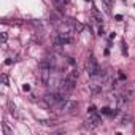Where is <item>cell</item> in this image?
Here are the masks:
<instances>
[{"label":"cell","instance_id":"cell-20","mask_svg":"<svg viewBox=\"0 0 135 135\" xmlns=\"http://www.w3.org/2000/svg\"><path fill=\"white\" fill-rule=\"evenodd\" d=\"M5 64H7V65H11V64H13V60H11V59H7V60H5Z\"/></svg>","mask_w":135,"mask_h":135},{"label":"cell","instance_id":"cell-4","mask_svg":"<svg viewBox=\"0 0 135 135\" xmlns=\"http://www.w3.org/2000/svg\"><path fill=\"white\" fill-rule=\"evenodd\" d=\"M49 19H51V22H52L54 26H60V22H62V16H60V13H57V11H51Z\"/></svg>","mask_w":135,"mask_h":135},{"label":"cell","instance_id":"cell-16","mask_svg":"<svg viewBox=\"0 0 135 135\" xmlns=\"http://www.w3.org/2000/svg\"><path fill=\"white\" fill-rule=\"evenodd\" d=\"M95 111H97V110H95V107H94V105H91V107L88 108V113H95Z\"/></svg>","mask_w":135,"mask_h":135},{"label":"cell","instance_id":"cell-6","mask_svg":"<svg viewBox=\"0 0 135 135\" xmlns=\"http://www.w3.org/2000/svg\"><path fill=\"white\" fill-rule=\"evenodd\" d=\"M88 119H89V121H91L95 127L102 124V119H100V116H99L97 113H89V118H88Z\"/></svg>","mask_w":135,"mask_h":135},{"label":"cell","instance_id":"cell-13","mask_svg":"<svg viewBox=\"0 0 135 135\" xmlns=\"http://www.w3.org/2000/svg\"><path fill=\"white\" fill-rule=\"evenodd\" d=\"M7 38H8V35H7V32H3L2 33V45L5 46V43H7Z\"/></svg>","mask_w":135,"mask_h":135},{"label":"cell","instance_id":"cell-9","mask_svg":"<svg viewBox=\"0 0 135 135\" xmlns=\"http://www.w3.org/2000/svg\"><path fill=\"white\" fill-rule=\"evenodd\" d=\"M100 113H102V114H110V116H111V113H113V111H111L108 107H103V108L100 110Z\"/></svg>","mask_w":135,"mask_h":135},{"label":"cell","instance_id":"cell-14","mask_svg":"<svg viewBox=\"0 0 135 135\" xmlns=\"http://www.w3.org/2000/svg\"><path fill=\"white\" fill-rule=\"evenodd\" d=\"M3 130H5V135H10V133H11V130L8 129V126H7V122H3Z\"/></svg>","mask_w":135,"mask_h":135},{"label":"cell","instance_id":"cell-11","mask_svg":"<svg viewBox=\"0 0 135 135\" xmlns=\"http://www.w3.org/2000/svg\"><path fill=\"white\" fill-rule=\"evenodd\" d=\"M2 83H3L5 86H8V75H7V73L2 75Z\"/></svg>","mask_w":135,"mask_h":135},{"label":"cell","instance_id":"cell-21","mask_svg":"<svg viewBox=\"0 0 135 135\" xmlns=\"http://www.w3.org/2000/svg\"><path fill=\"white\" fill-rule=\"evenodd\" d=\"M99 35H103V27H99Z\"/></svg>","mask_w":135,"mask_h":135},{"label":"cell","instance_id":"cell-1","mask_svg":"<svg viewBox=\"0 0 135 135\" xmlns=\"http://www.w3.org/2000/svg\"><path fill=\"white\" fill-rule=\"evenodd\" d=\"M56 110L57 111H62V113H70V114H73V113H76L78 111V102H75V100H62L59 105H56Z\"/></svg>","mask_w":135,"mask_h":135},{"label":"cell","instance_id":"cell-23","mask_svg":"<svg viewBox=\"0 0 135 135\" xmlns=\"http://www.w3.org/2000/svg\"><path fill=\"white\" fill-rule=\"evenodd\" d=\"M88 2H91V0H88Z\"/></svg>","mask_w":135,"mask_h":135},{"label":"cell","instance_id":"cell-3","mask_svg":"<svg viewBox=\"0 0 135 135\" xmlns=\"http://www.w3.org/2000/svg\"><path fill=\"white\" fill-rule=\"evenodd\" d=\"M86 70H88V75L89 76H94V75H99L100 73V67L97 64V59L94 56H91L86 62Z\"/></svg>","mask_w":135,"mask_h":135},{"label":"cell","instance_id":"cell-10","mask_svg":"<svg viewBox=\"0 0 135 135\" xmlns=\"http://www.w3.org/2000/svg\"><path fill=\"white\" fill-rule=\"evenodd\" d=\"M129 122H130V116H122L121 124H122V126H126V124H129Z\"/></svg>","mask_w":135,"mask_h":135},{"label":"cell","instance_id":"cell-5","mask_svg":"<svg viewBox=\"0 0 135 135\" xmlns=\"http://www.w3.org/2000/svg\"><path fill=\"white\" fill-rule=\"evenodd\" d=\"M121 95H122L124 102H130V100L135 97V92H133V91H130V89H126V91H122V92H121Z\"/></svg>","mask_w":135,"mask_h":135},{"label":"cell","instance_id":"cell-7","mask_svg":"<svg viewBox=\"0 0 135 135\" xmlns=\"http://www.w3.org/2000/svg\"><path fill=\"white\" fill-rule=\"evenodd\" d=\"M69 22L73 26V30H75V33H81V32H83V24H81V22H78V21H73V19H69Z\"/></svg>","mask_w":135,"mask_h":135},{"label":"cell","instance_id":"cell-19","mask_svg":"<svg viewBox=\"0 0 135 135\" xmlns=\"http://www.w3.org/2000/svg\"><path fill=\"white\" fill-rule=\"evenodd\" d=\"M22 89L27 92V91H30V86H29V84H24V86H22Z\"/></svg>","mask_w":135,"mask_h":135},{"label":"cell","instance_id":"cell-15","mask_svg":"<svg viewBox=\"0 0 135 135\" xmlns=\"http://www.w3.org/2000/svg\"><path fill=\"white\" fill-rule=\"evenodd\" d=\"M121 46H122V54H124V56H127V49H126V43H124V40L121 41Z\"/></svg>","mask_w":135,"mask_h":135},{"label":"cell","instance_id":"cell-8","mask_svg":"<svg viewBox=\"0 0 135 135\" xmlns=\"http://www.w3.org/2000/svg\"><path fill=\"white\" fill-rule=\"evenodd\" d=\"M8 108H10V113H11V114H13V116L16 118V116H18V111H16V107H15V105H13L11 102H8Z\"/></svg>","mask_w":135,"mask_h":135},{"label":"cell","instance_id":"cell-18","mask_svg":"<svg viewBox=\"0 0 135 135\" xmlns=\"http://www.w3.org/2000/svg\"><path fill=\"white\" fill-rule=\"evenodd\" d=\"M118 76H119V80H126V75H124L122 72H119V73H118Z\"/></svg>","mask_w":135,"mask_h":135},{"label":"cell","instance_id":"cell-2","mask_svg":"<svg viewBox=\"0 0 135 135\" xmlns=\"http://www.w3.org/2000/svg\"><path fill=\"white\" fill-rule=\"evenodd\" d=\"M38 73H40V80L43 84H48L49 83V76H51V65L48 62H40L38 65Z\"/></svg>","mask_w":135,"mask_h":135},{"label":"cell","instance_id":"cell-12","mask_svg":"<svg viewBox=\"0 0 135 135\" xmlns=\"http://www.w3.org/2000/svg\"><path fill=\"white\" fill-rule=\"evenodd\" d=\"M41 124H43V126H56L57 122H56V121H41Z\"/></svg>","mask_w":135,"mask_h":135},{"label":"cell","instance_id":"cell-17","mask_svg":"<svg viewBox=\"0 0 135 135\" xmlns=\"http://www.w3.org/2000/svg\"><path fill=\"white\" fill-rule=\"evenodd\" d=\"M103 3H105L107 7H113V0H103Z\"/></svg>","mask_w":135,"mask_h":135},{"label":"cell","instance_id":"cell-22","mask_svg":"<svg viewBox=\"0 0 135 135\" xmlns=\"http://www.w3.org/2000/svg\"><path fill=\"white\" fill-rule=\"evenodd\" d=\"M62 2H64V3H69V2H70V0H62Z\"/></svg>","mask_w":135,"mask_h":135}]
</instances>
